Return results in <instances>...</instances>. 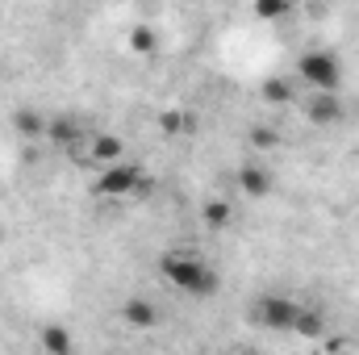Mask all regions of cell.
I'll return each instance as SVG.
<instances>
[{"label":"cell","mask_w":359,"mask_h":355,"mask_svg":"<svg viewBox=\"0 0 359 355\" xmlns=\"http://www.w3.org/2000/svg\"><path fill=\"white\" fill-rule=\"evenodd\" d=\"M301 339H313L318 330H322V314H313V309H301V318H297V326H292Z\"/></svg>","instance_id":"17"},{"label":"cell","mask_w":359,"mask_h":355,"mask_svg":"<svg viewBox=\"0 0 359 355\" xmlns=\"http://www.w3.org/2000/svg\"><path fill=\"white\" fill-rule=\"evenodd\" d=\"M46 138H50L55 147H63V151H80V142H84V121L72 117V113H59V117L46 121Z\"/></svg>","instance_id":"5"},{"label":"cell","mask_w":359,"mask_h":355,"mask_svg":"<svg viewBox=\"0 0 359 355\" xmlns=\"http://www.w3.org/2000/svg\"><path fill=\"white\" fill-rule=\"evenodd\" d=\"M38 343H42L50 355H72V351H76V339H72L63 326H46V330L38 335Z\"/></svg>","instance_id":"12"},{"label":"cell","mask_w":359,"mask_h":355,"mask_svg":"<svg viewBox=\"0 0 359 355\" xmlns=\"http://www.w3.org/2000/svg\"><path fill=\"white\" fill-rule=\"evenodd\" d=\"M151 180L142 176V168L138 163H126V159H117V163H104V172L96 176V192L100 196H134V192H142Z\"/></svg>","instance_id":"4"},{"label":"cell","mask_w":359,"mask_h":355,"mask_svg":"<svg viewBox=\"0 0 359 355\" xmlns=\"http://www.w3.org/2000/svg\"><path fill=\"white\" fill-rule=\"evenodd\" d=\"M297 80L313 92H339L343 63L330 51H305V55H297Z\"/></svg>","instance_id":"2"},{"label":"cell","mask_w":359,"mask_h":355,"mask_svg":"<svg viewBox=\"0 0 359 355\" xmlns=\"http://www.w3.org/2000/svg\"><path fill=\"white\" fill-rule=\"evenodd\" d=\"M13 130H17L21 138L38 142V138H46V117L34 113V109H17V113H13Z\"/></svg>","instance_id":"10"},{"label":"cell","mask_w":359,"mask_h":355,"mask_svg":"<svg viewBox=\"0 0 359 355\" xmlns=\"http://www.w3.org/2000/svg\"><path fill=\"white\" fill-rule=\"evenodd\" d=\"M130 51H134V55H155V51H159V34H155L151 25H134V29H130Z\"/></svg>","instance_id":"14"},{"label":"cell","mask_w":359,"mask_h":355,"mask_svg":"<svg viewBox=\"0 0 359 355\" xmlns=\"http://www.w3.org/2000/svg\"><path fill=\"white\" fill-rule=\"evenodd\" d=\"M251 142H255L259 151H271V147H280V134L268 130V126H259V130H251Z\"/></svg>","instance_id":"18"},{"label":"cell","mask_w":359,"mask_h":355,"mask_svg":"<svg viewBox=\"0 0 359 355\" xmlns=\"http://www.w3.org/2000/svg\"><path fill=\"white\" fill-rule=\"evenodd\" d=\"M201 222H205L209 230H226V226L234 222L230 201H205V205H201Z\"/></svg>","instance_id":"11"},{"label":"cell","mask_w":359,"mask_h":355,"mask_svg":"<svg viewBox=\"0 0 359 355\" xmlns=\"http://www.w3.org/2000/svg\"><path fill=\"white\" fill-rule=\"evenodd\" d=\"M159 276L180 288V293H188V297H213L217 293V272L205 264V260H196L192 251H163L159 255Z\"/></svg>","instance_id":"1"},{"label":"cell","mask_w":359,"mask_h":355,"mask_svg":"<svg viewBox=\"0 0 359 355\" xmlns=\"http://www.w3.org/2000/svg\"><path fill=\"white\" fill-rule=\"evenodd\" d=\"M121 151H126V142H121L117 134H96V138L88 142V159L100 163V168H104V163H117Z\"/></svg>","instance_id":"9"},{"label":"cell","mask_w":359,"mask_h":355,"mask_svg":"<svg viewBox=\"0 0 359 355\" xmlns=\"http://www.w3.org/2000/svg\"><path fill=\"white\" fill-rule=\"evenodd\" d=\"M0 243H4V230H0Z\"/></svg>","instance_id":"19"},{"label":"cell","mask_w":359,"mask_h":355,"mask_svg":"<svg viewBox=\"0 0 359 355\" xmlns=\"http://www.w3.org/2000/svg\"><path fill=\"white\" fill-rule=\"evenodd\" d=\"M251 13L259 21H284L292 13V0H251Z\"/></svg>","instance_id":"13"},{"label":"cell","mask_w":359,"mask_h":355,"mask_svg":"<svg viewBox=\"0 0 359 355\" xmlns=\"http://www.w3.org/2000/svg\"><path fill=\"white\" fill-rule=\"evenodd\" d=\"M121 322H126L130 330H151V326H159V305L147 301V297H130V301L121 305Z\"/></svg>","instance_id":"7"},{"label":"cell","mask_w":359,"mask_h":355,"mask_svg":"<svg viewBox=\"0 0 359 355\" xmlns=\"http://www.w3.org/2000/svg\"><path fill=\"white\" fill-rule=\"evenodd\" d=\"M159 130H163V134H192V113H184V109H163V113H159Z\"/></svg>","instance_id":"15"},{"label":"cell","mask_w":359,"mask_h":355,"mask_svg":"<svg viewBox=\"0 0 359 355\" xmlns=\"http://www.w3.org/2000/svg\"><path fill=\"white\" fill-rule=\"evenodd\" d=\"M301 318V305L292 297H280V293H264L255 305H251V322L259 330H292Z\"/></svg>","instance_id":"3"},{"label":"cell","mask_w":359,"mask_h":355,"mask_svg":"<svg viewBox=\"0 0 359 355\" xmlns=\"http://www.w3.org/2000/svg\"><path fill=\"white\" fill-rule=\"evenodd\" d=\"M305 113H309L313 126H339L343 121V100H339V92H313L305 100Z\"/></svg>","instance_id":"6"},{"label":"cell","mask_w":359,"mask_h":355,"mask_svg":"<svg viewBox=\"0 0 359 355\" xmlns=\"http://www.w3.org/2000/svg\"><path fill=\"white\" fill-rule=\"evenodd\" d=\"M264 100H268V105H288V100H292V84H288V80H268V84H264Z\"/></svg>","instance_id":"16"},{"label":"cell","mask_w":359,"mask_h":355,"mask_svg":"<svg viewBox=\"0 0 359 355\" xmlns=\"http://www.w3.org/2000/svg\"><path fill=\"white\" fill-rule=\"evenodd\" d=\"M238 188H243L247 196H268L271 192V172L264 168V163L247 159V163L238 168Z\"/></svg>","instance_id":"8"}]
</instances>
